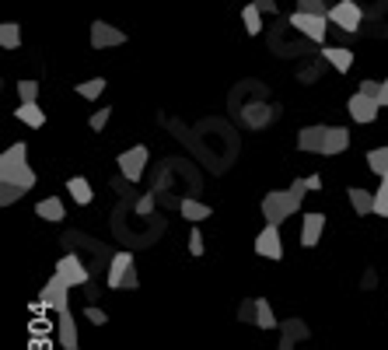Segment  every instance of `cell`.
<instances>
[{
    "label": "cell",
    "mask_w": 388,
    "mask_h": 350,
    "mask_svg": "<svg viewBox=\"0 0 388 350\" xmlns=\"http://www.w3.org/2000/svg\"><path fill=\"white\" fill-rule=\"evenodd\" d=\"M151 210H154V193H147V196L137 200V214H151Z\"/></svg>",
    "instance_id": "obj_36"
},
{
    "label": "cell",
    "mask_w": 388,
    "mask_h": 350,
    "mask_svg": "<svg viewBox=\"0 0 388 350\" xmlns=\"http://www.w3.org/2000/svg\"><path fill=\"white\" fill-rule=\"evenodd\" d=\"M56 330H60V347H63V350H77V322H74L70 308L56 312Z\"/></svg>",
    "instance_id": "obj_14"
},
{
    "label": "cell",
    "mask_w": 388,
    "mask_h": 350,
    "mask_svg": "<svg viewBox=\"0 0 388 350\" xmlns=\"http://www.w3.org/2000/svg\"><path fill=\"white\" fill-rule=\"evenodd\" d=\"M56 273H60V277H63L70 287H85V284L92 280V270L81 262V256H74V253H70V256H63V260L56 262Z\"/></svg>",
    "instance_id": "obj_9"
},
{
    "label": "cell",
    "mask_w": 388,
    "mask_h": 350,
    "mask_svg": "<svg viewBox=\"0 0 388 350\" xmlns=\"http://www.w3.org/2000/svg\"><path fill=\"white\" fill-rule=\"evenodd\" d=\"M242 25H245L249 35H259V32H263V11H259L256 4L242 7Z\"/></svg>",
    "instance_id": "obj_23"
},
{
    "label": "cell",
    "mask_w": 388,
    "mask_h": 350,
    "mask_svg": "<svg viewBox=\"0 0 388 350\" xmlns=\"http://www.w3.org/2000/svg\"><path fill=\"white\" fill-rule=\"evenodd\" d=\"M67 193H70V196H74V203H81V207H85V203H92V196H95V193H92V182H88V179H81V175H74V179L67 182Z\"/></svg>",
    "instance_id": "obj_20"
},
{
    "label": "cell",
    "mask_w": 388,
    "mask_h": 350,
    "mask_svg": "<svg viewBox=\"0 0 388 350\" xmlns=\"http://www.w3.org/2000/svg\"><path fill=\"white\" fill-rule=\"evenodd\" d=\"M350 207L364 217V214H375V193H368V189H350Z\"/></svg>",
    "instance_id": "obj_21"
},
{
    "label": "cell",
    "mask_w": 388,
    "mask_h": 350,
    "mask_svg": "<svg viewBox=\"0 0 388 350\" xmlns=\"http://www.w3.org/2000/svg\"><path fill=\"white\" fill-rule=\"evenodd\" d=\"M301 203L304 200L291 189H270L263 196V217H266V224H284L294 210H301Z\"/></svg>",
    "instance_id": "obj_2"
},
{
    "label": "cell",
    "mask_w": 388,
    "mask_h": 350,
    "mask_svg": "<svg viewBox=\"0 0 388 350\" xmlns=\"http://www.w3.org/2000/svg\"><path fill=\"white\" fill-rule=\"evenodd\" d=\"M322 56H325V60H329L339 74H346V71L353 67V53H350V49H343V46H329Z\"/></svg>",
    "instance_id": "obj_19"
},
{
    "label": "cell",
    "mask_w": 388,
    "mask_h": 350,
    "mask_svg": "<svg viewBox=\"0 0 388 350\" xmlns=\"http://www.w3.org/2000/svg\"><path fill=\"white\" fill-rule=\"evenodd\" d=\"M318 81V67H304L301 71V85H315Z\"/></svg>",
    "instance_id": "obj_38"
},
{
    "label": "cell",
    "mask_w": 388,
    "mask_h": 350,
    "mask_svg": "<svg viewBox=\"0 0 388 350\" xmlns=\"http://www.w3.org/2000/svg\"><path fill=\"white\" fill-rule=\"evenodd\" d=\"M18 95H21V102H35L39 85H35V81H18Z\"/></svg>",
    "instance_id": "obj_33"
},
{
    "label": "cell",
    "mask_w": 388,
    "mask_h": 350,
    "mask_svg": "<svg viewBox=\"0 0 388 350\" xmlns=\"http://www.w3.org/2000/svg\"><path fill=\"white\" fill-rule=\"evenodd\" d=\"M70 284L60 277V273H53L49 280H46V287H42V294H39V305L42 308H56V312H63L67 305H70Z\"/></svg>",
    "instance_id": "obj_4"
},
{
    "label": "cell",
    "mask_w": 388,
    "mask_h": 350,
    "mask_svg": "<svg viewBox=\"0 0 388 350\" xmlns=\"http://www.w3.org/2000/svg\"><path fill=\"white\" fill-rule=\"evenodd\" d=\"M368 169H371L375 175L388 172V147H375V151H368Z\"/></svg>",
    "instance_id": "obj_26"
},
{
    "label": "cell",
    "mask_w": 388,
    "mask_h": 350,
    "mask_svg": "<svg viewBox=\"0 0 388 350\" xmlns=\"http://www.w3.org/2000/svg\"><path fill=\"white\" fill-rule=\"evenodd\" d=\"M329 21L339 25L343 32H357L361 21H364V11H361L357 0H336V4L329 7Z\"/></svg>",
    "instance_id": "obj_3"
},
{
    "label": "cell",
    "mask_w": 388,
    "mask_h": 350,
    "mask_svg": "<svg viewBox=\"0 0 388 350\" xmlns=\"http://www.w3.org/2000/svg\"><path fill=\"white\" fill-rule=\"evenodd\" d=\"M322 231H325V217L322 214H304V221H301V246H318V239H322Z\"/></svg>",
    "instance_id": "obj_15"
},
{
    "label": "cell",
    "mask_w": 388,
    "mask_h": 350,
    "mask_svg": "<svg viewBox=\"0 0 388 350\" xmlns=\"http://www.w3.org/2000/svg\"><path fill=\"white\" fill-rule=\"evenodd\" d=\"M375 214H378V217H388V182H382L378 193H375Z\"/></svg>",
    "instance_id": "obj_30"
},
{
    "label": "cell",
    "mask_w": 388,
    "mask_h": 350,
    "mask_svg": "<svg viewBox=\"0 0 388 350\" xmlns=\"http://www.w3.org/2000/svg\"><path fill=\"white\" fill-rule=\"evenodd\" d=\"M238 322H252L256 326V298H245L238 305Z\"/></svg>",
    "instance_id": "obj_29"
},
{
    "label": "cell",
    "mask_w": 388,
    "mask_h": 350,
    "mask_svg": "<svg viewBox=\"0 0 388 350\" xmlns=\"http://www.w3.org/2000/svg\"><path fill=\"white\" fill-rule=\"evenodd\" d=\"M256 253L263 260H280L284 256V242H280V224H266L256 235Z\"/></svg>",
    "instance_id": "obj_8"
},
{
    "label": "cell",
    "mask_w": 388,
    "mask_h": 350,
    "mask_svg": "<svg viewBox=\"0 0 388 350\" xmlns=\"http://www.w3.org/2000/svg\"><path fill=\"white\" fill-rule=\"evenodd\" d=\"M301 340H308L304 319H287V322H280V347L277 350H294V344H301Z\"/></svg>",
    "instance_id": "obj_13"
},
{
    "label": "cell",
    "mask_w": 388,
    "mask_h": 350,
    "mask_svg": "<svg viewBox=\"0 0 388 350\" xmlns=\"http://www.w3.org/2000/svg\"><path fill=\"white\" fill-rule=\"evenodd\" d=\"M291 25L301 32V35H308L311 42H325V32H329V18H325V14H304V11H294Z\"/></svg>",
    "instance_id": "obj_5"
},
{
    "label": "cell",
    "mask_w": 388,
    "mask_h": 350,
    "mask_svg": "<svg viewBox=\"0 0 388 350\" xmlns=\"http://www.w3.org/2000/svg\"><path fill=\"white\" fill-rule=\"evenodd\" d=\"M115 165H119V175H123L126 182H140V179H144V165H147V147L137 144V147L123 151Z\"/></svg>",
    "instance_id": "obj_6"
},
{
    "label": "cell",
    "mask_w": 388,
    "mask_h": 350,
    "mask_svg": "<svg viewBox=\"0 0 388 350\" xmlns=\"http://www.w3.org/2000/svg\"><path fill=\"white\" fill-rule=\"evenodd\" d=\"M0 46L4 49H18L21 46V25L18 21H4L0 25Z\"/></svg>",
    "instance_id": "obj_24"
},
{
    "label": "cell",
    "mask_w": 388,
    "mask_h": 350,
    "mask_svg": "<svg viewBox=\"0 0 388 350\" xmlns=\"http://www.w3.org/2000/svg\"><path fill=\"white\" fill-rule=\"evenodd\" d=\"M123 42H126V32H119L115 25H108V21L92 25V46L95 49H112V46H123Z\"/></svg>",
    "instance_id": "obj_10"
},
{
    "label": "cell",
    "mask_w": 388,
    "mask_h": 350,
    "mask_svg": "<svg viewBox=\"0 0 388 350\" xmlns=\"http://www.w3.org/2000/svg\"><path fill=\"white\" fill-rule=\"evenodd\" d=\"M189 253L203 256V235H199V228H193V235H189Z\"/></svg>",
    "instance_id": "obj_35"
},
{
    "label": "cell",
    "mask_w": 388,
    "mask_h": 350,
    "mask_svg": "<svg viewBox=\"0 0 388 350\" xmlns=\"http://www.w3.org/2000/svg\"><path fill=\"white\" fill-rule=\"evenodd\" d=\"M14 119H21V123L32 126V130H42V126H46V112H42L35 102H21V105L14 109Z\"/></svg>",
    "instance_id": "obj_17"
},
{
    "label": "cell",
    "mask_w": 388,
    "mask_h": 350,
    "mask_svg": "<svg viewBox=\"0 0 388 350\" xmlns=\"http://www.w3.org/2000/svg\"><path fill=\"white\" fill-rule=\"evenodd\" d=\"M382 182H388V172H385V175H382Z\"/></svg>",
    "instance_id": "obj_42"
},
{
    "label": "cell",
    "mask_w": 388,
    "mask_h": 350,
    "mask_svg": "<svg viewBox=\"0 0 388 350\" xmlns=\"http://www.w3.org/2000/svg\"><path fill=\"white\" fill-rule=\"evenodd\" d=\"M28 189H21V186H11V182H0V203L4 207H11V203H18L21 196H25Z\"/></svg>",
    "instance_id": "obj_27"
},
{
    "label": "cell",
    "mask_w": 388,
    "mask_h": 350,
    "mask_svg": "<svg viewBox=\"0 0 388 350\" xmlns=\"http://www.w3.org/2000/svg\"><path fill=\"white\" fill-rule=\"evenodd\" d=\"M108 116H112V109H98L95 116H92V119H88V126H92V130H95V133H101V130H105V126H108Z\"/></svg>",
    "instance_id": "obj_32"
},
{
    "label": "cell",
    "mask_w": 388,
    "mask_h": 350,
    "mask_svg": "<svg viewBox=\"0 0 388 350\" xmlns=\"http://www.w3.org/2000/svg\"><path fill=\"white\" fill-rule=\"evenodd\" d=\"M35 214H39L42 221L56 224V221H63V200H60V196H46V200L35 203Z\"/></svg>",
    "instance_id": "obj_18"
},
{
    "label": "cell",
    "mask_w": 388,
    "mask_h": 350,
    "mask_svg": "<svg viewBox=\"0 0 388 350\" xmlns=\"http://www.w3.org/2000/svg\"><path fill=\"white\" fill-rule=\"evenodd\" d=\"M357 91H364V95H371V98H378L382 95V81H361Z\"/></svg>",
    "instance_id": "obj_37"
},
{
    "label": "cell",
    "mask_w": 388,
    "mask_h": 350,
    "mask_svg": "<svg viewBox=\"0 0 388 350\" xmlns=\"http://www.w3.org/2000/svg\"><path fill=\"white\" fill-rule=\"evenodd\" d=\"M252 4H256L263 14H277V11H280V7H277V0H252Z\"/></svg>",
    "instance_id": "obj_39"
},
{
    "label": "cell",
    "mask_w": 388,
    "mask_h": 350,
    "mask_svg": "<svg viewBox=\"0 0 388 350\" xmlns=\"http://www.w3.org/2000/svg\"><path fill=\"white\" fill-rule=\"evenodd\" d=\"M256 326H259V330H277V326H280L266 298H256Z\"/></svg>",
    "instance_id": "obj_22"
},
{
    "label": "cell",
    "mask_w": 388,
    "mask_h": 350,
    "mask_svg": "<svg viewBox=\"0 0 388 350\" xmlns=\"http://www.w3.org/2000/svg\"><path fill=\"white\" fill-rule=\"evenodd\" d=\"M182 217L186 221H206L210 217V207L199 203V200H182Z\"/></svg>",
    "instance_id": "obj_25"
},
{
    "label": "cell",
    "mask_w": 388,
    "mask_h": 350,
    "mask_svg": "<svg viewBox=\"0 0 388 350\" xmlns=\"http://www.w3.org/2000/svg\"><path fill=\"white\" fill-rule=\"evenodd\" d=\"M0 182H11V186H21V189H32L35 186V172L28 165V147L21 140L11 144L0 155Z\"/></svg>",
    "instance_id": "obj_1"
},
{
    "label": "cell",
    "mask_w": 388,
    "mask_h": 350,
    "mask_svg": "<svg viewBox=\"0 0 388 350\" xmlns=\"http://www.w3.org/2000/svg\"><path fill=\"white\" fill-rule=\"evenodd\" d=\"M378 102H382V105H388V78L382 81V95H378Z\"/></svg>",
    "instance_id": "obj_41"
},
{
    "label": "cell",
    "mask_w": 388,
    "mask_h": 350,
    "mask_svg": "<svg viewBox=\"0 0 388 350\" xmlns=\"http://www.w3.org/2000/svg\"><path fill=\"white\" fill-rule=\"evenodd\" d=\"M346 147H350V130H346V126H329V137H325L322 155L332 158V155H343Z\"/></svg>",
    "instance_id": "obj_16"
},
{
    "label": "cell",
    "mask_w": 388,
    "mask_h": 350,
    "mask_svg": "<svg viewBox=\"0 0 388 350\" xmlns=\"http://www.w3.org/2000/svg\"><path fill=\"white\" fill-rule=\"evenodd\" d=\"M308 189H311V193L322 189V175H308Z\"/></svg>",
    "instance_id": "obj_40"
},
{
    "label": "cell",
    "mask_w": 388,
    "mask_h": 350,
    "mask_svg": "<svg viewBox=\"0 0 388 350\" xmlns=\"http://www.w3.org/2000/svg\"><path fill=\"white\" fill-rule=\"evenodd\" d=\"M85 315H88V322H92V326H105V322H108V315H105L98 305H88V308H85Z\"/></svg>",
    "instance_id": "obj_34"
},
{
    "label": "cell",
    "mask_w": 388,
    "mask_h": 350,
    "mask_svg": "<svg viewBox=\"0 0 388 350\" xmlns=\"http://www.w3.org/2000/svg\"><path fill=\"white\" fill-rule=\"evenodd\" d=\"M101 91H105V78H92V81H81V85H77V95H81V98H98Z\"/></svg>",
    "instance_id": "obj_28"
},
{
    "label": "cell",
    "mask_w": 388,
    "mask_h": 350,
    "mask_svg": "<svg viewBox=\"0 0 388 350\" xmlns=\"http://www.w3.org/2000/svg\"><path fill=\"white\" fill-rule=\"evenodd\" d=\"M297 11H304V14H325L329 18V11H325L322 0H297Z\"/></svg>",
    "instance_id": "obj_31"
},
{
    "label": "cell",
    "mask_w": 388,
    "mask_h": 350,
    "mask_svg": "<svg viewBox=\"0 0 388 350\" xmlns=\"http://www.w3.org/2000/svg\"><path fill=\"white\" fill-rule=\"evenodd\" d=\"M378 109H385V105H382L378 98L364 95V91L350 95V102H346V112H350V119H357V123H375V119H378Z\"/></svg>",
    "instance_id": "obj_7"
},
{
    "label": "cell",
    "mask_w": 388,
    "mask_h": 350,
    "mask_svg": "<svg viewBox=\"0 0 388 350\" xmlns=\"http://www.w3.org/2000/svg\"><path fill=\"white\" fill-rule=\"evenodd\" d=\"M325 137H329V126H304V130L297 133V151H304V155H322Z\"/></svg>",
    "instance_id": "obj_11"
},
{
    "label": "cell",
    "mask_w": 388,
    "mask_h": 350,
    "mask_svg": "<svg viewBox=\"0 0 388 350\" xmlns=\"http://www.w3.org/2000/svg\"><path fill=\"white\" fill-rule=\"evenodd\" d=\"M130 270H133V253L130 249H119L112 256V262H108V287H123Z\"/></svg>",
    "instance_id": "obj_12"
}]
</instances>
